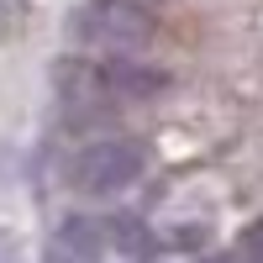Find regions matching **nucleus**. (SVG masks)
<instances>
[{"mask_svg":"<svg viewBox=\"0 0 263 263\" xmlns=\"http://www.w3.org/2000/svg\"><path fill=\"white\" fill-rule=\"evenodd\" d=\"M32 11V0H0V21H21Z\"/></svg>","mask_w":263,"mask_h":263,"instance_id":"nucleus-6","label":"nucleus"},{"mask_svg":"<svg viewBox=\"0 0 263 263\" xmlns=\"http://www.w3.org/2000/svg\"><path fill=\"white\" fill-rule=\"evenodd\" d=\"M0 263H21V242L11 232H0Z\"/></svg>","mask_w":263,"mask_h":263,"instance_id":"nucleus-7","label":"nucleus"},{"mask_svg":"<svg viewBox=\"0 0 263 263\" xmlns=\"http://www.w3.org/2000/svg\"><path fill=\"white\" fill-rule=\"evenodd\" d=\"M84 37L95 42V48L116 53V58H132L142 53L158 27H153V16L137 6V0H90L84 6Z\"/></svg>","mask_w":263,"mask_h":263,"instance_id":"nucleus-2","label":"nucleus"},{"mask_svg":"<svg viewBox=\"0 0 263 263\" xmlns=\"http://www.w3.org/2000/svg\"><path fill=\"white\" fill-rule=\"evenodd\" d=\"M205 263H248V253H242V248H232V253H216V258H205Z\"/></svg>","mask_w":263,"mask_h":263,"instance_id":"nucleus-8","label":"nucleus"},{"mask_svg":"<svg viewBox=\"0 0 263 263\" xmlns=\"http://www.w3.org/2000/svg\"><path fill=\"white\" fill-rule=\"evenodd\" d=\"M105 258V237H100V216H63L48 237V263H100Z\"/></svg>","mask_w":263,"mask_h":263,"instance_id":"nucleus-3","label":"nucleus"},{"mask_svg":"<svg viewBox=\"0 0 263 263\" xmlns=\"http://www.w3.org/2000/svg\"><path fill=\"white\" fill-rule=\"evenodd\" d=\"M100 237H105V248H116V253H132V258H142L158 248V237L147 232V221L137 211H111V216H100Z\"/></svg>","mask_w":263,"mask_h":263,"instance_id":"nucleus-4","label":"nucleus"},{"mask_svg":"<svg viewBox=\"0 0 263 263\" xmlns=\"http://www.w3.org/2000/svg\"><path fill=\"white\" fill-rule=\"evenodd\" d=\"M147 174V147L132 142V137H105V142H90L74 158L69 168V184L79 195H95V200H105V195H121L132 190Z\"/></svg>","mask_w":263,"mask_h":263,"instance_id":"nucleus-1","label":"nucleus"},{"mask_svg":"<svg viewBox=\"0 0 263 263\" xmlns=\"http://www.w3.org/2000/svg\"><path fill=\"white\" fill-rule=\"evenodd\" d=\"M237 248L248 253V263H263V221H253V227L242 232V242H237Z\"/></svg>","mask_w":263,"mask_h":263,"instance_id":"nucleus-5","label":"nucleus"}]
</instances>
